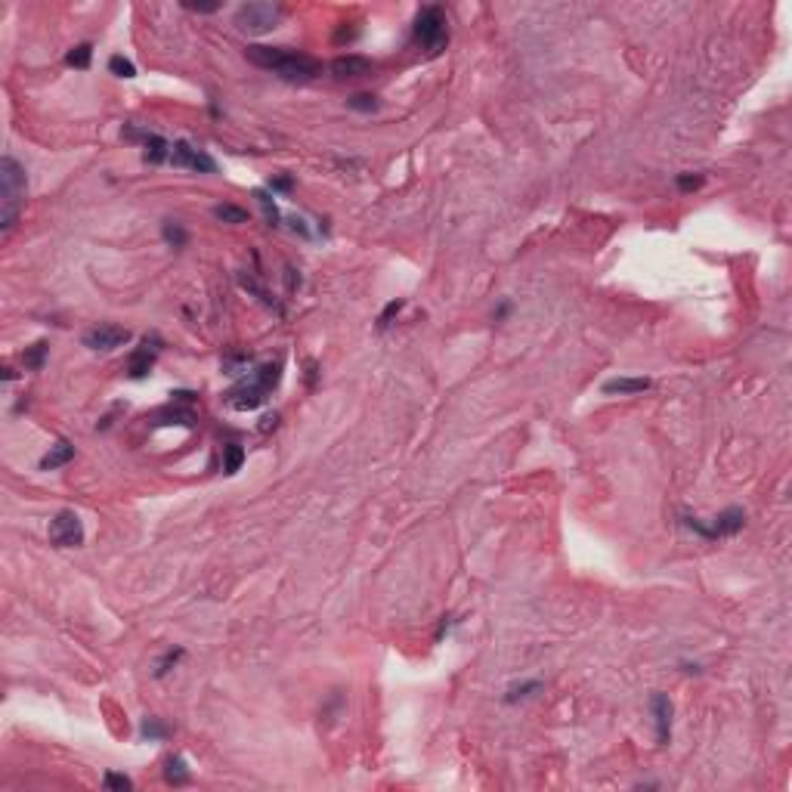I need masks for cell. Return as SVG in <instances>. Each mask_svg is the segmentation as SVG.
I'll list each match as a JSON object with an SVG mask.
<instances>
[{"instance_id": "6da1fadb", "label": "cell", "mask_w": 792, "mask_h": 792, "mask_svg": "<svg viewBox=\"0 0 792 792\" xmlns=\"http://www.w3.org/2000/svg\"><path fill=\"white\" fill-rule=\"evenodd\" d=\"M248 62L261 65V69L279 75L282 81L288 84H307V81H316L322 75V62L316 59L303 56V53H294L288 46H263V44H251L245 50Z\"/></svg>"}, {"instance_id": "7a4b0ae2", "label": "cell", "mask_w": 792, "mask_h": 792, "mask_svg": "<svg viewBox=\"0 0 792 792\" xmlns=\"http://www.w3.org/2000/svg\"><path fill=\"white\" fill-rule=\"evenodd\" d=\"M282 381V362H263L251 371L248 378L236 384V387L226 394V405L229 409H238V412H251V409H261V405L270 399L272 387H279Z\"/></svg>"}, {"instance_id": "3957f363", "label": "cell", "mask_w": 792, "mask_h": 792, "mask_svg": "<svg viewBox=\"0 0 792 792\" xmlns=\"http://www.w3.org/2000/svg\"><path fill=\"white\" fill-rule=\"evenodd\" d=\"M25 189H28L25 168L16 158L3 155L0 158V232L3 236H10L19 220V211L25 204Z\"/></svg>"}, {"instance_id": "277c9868", "label": "cell", "mask_w": 792, "mask_h": 792, "mask_svg": "<svg viewBox=\"0 0 792 792\" xmlns=\"http://www.w3.org/2000/svg\"><path fill=\"white\" fill-rule=\"evenodd\" d=\"M412 35H415V44L421 50H428L430 56L443 50L449 44V22H446L443 6H421L415 16V25H412Z\"/></svg>"}, {"instance_id": "5b68a950", "label": "cell", "mask_w": 792, "mask_h": 792, "mask_svg": "<svg viewBox=\"0 0 792 792\" xmlns=\"http://www.w3.org/2000/svg\"><path fill=\"white\" fill-rule=\"evenodd\" d=\"M681 523L690 532H696V536H703V538H709V542H712V538L737 536V532L743 529V523H746V514H743V508H728V511H721V514H718L715 520H709V523H703L700 517H690V514H684Z\"/></svg>"}, {"instance_id": "8992f818", "label": "cell", "mask_w": 792, "mask_h": 792, "mask_svg": "<svg viewBox=\"0 0 792 792\" xmlns=\"http://www.w3.org/2000/svg\"><path fill=\"white\" fill-rule=\"evenodd\" d=\"M282 19V6L276 3H242L236 10V28L245 35H266Z\"/></svg>"}, {"instance_id": "52a82bcc", "label": "cell", "mask_w": 792, "mask_h": 792, "mask_svg": "<svg viewBox=\"0 0 792 792\" xmlns=\"http://www.w3.org/2000/svg\"><path fill=\"white\" fill-rule=\"evenodd\" d=\"M50 542L56 548H78L84 545V527L75 511H59L50 520Z\"/></svg>"}, {"instance_id": "ba28073f", "label": "cell", "mask_w": 792, "mask_h": 792, "mask_svg": "<svg viewBox=\"0 0 792 792\" xmlns=\"http://www.w3.org/2000/svg\"><path fill=\"white\" fill-rule=\"evenodd\" d=\"M174 168H189L195 170V174H214L217 170V161L208 155V152L195 149L192 143H186V139H177L174 146H170V161Z\"/></svg>"}, {"instance_id": "9c48e42d", "label": "cell", "mask_w": 792, "mask_h": 792, "mask_svg": "<svg viewBox=\"0 0 792 792\" xmlns=\"http://www.w3.org/2000/svg\"><path fill=\"white\" fill-rule=\"evenodd\" d=\"M124 139H137L143 143V161L146 164H168L170 161V146L161 133L152 130H139V127H124Z\"/></svg>"}, {"instance_id": "30bf717a", "label": "cell", "mask_w": 792, "mask_h": 792, "mask_svg": "<svg viewBox=\"0 0 792 792\" xmlns=\"http://www.w3.org/2000/svg\"><path fill=\"white\" fill-rule=\"evenodd\" d=\"M127 341H130V331L121 328V325H96V328H90L87 335H84V347L103 350V353L124 347Z\"/></svg>"}, {"instance_id": "8fae6325", "label": "cell", "mask_w": 792, "mask_h": 792, "mask_svg": "<svg viewBox=\"0 0 792 792\" xmlns=\"http://www.w3.org/2000/svg\"><path fill=\"white\" fill-rule=\"evenodd\" d=\"M158 350H161V341H158V337H143V344H139V347L130 353V359H127V375L133 378V381H139V378L149 375L152 365H155Z\"/></svg>"}, {"instance_id": "7c38bea8", "label": "cell", "mask_w": 792, "mask_h": 792, "mask_svg": "<svg viewBox=\"0 0 792 792\" xmlns=\"http://www.w3.org/2000/svg\"><path fill=\"white\" fill-rule=\"evenodd\" d=\"M375 71V62L365 56H356V53H347V56H337L331 62V75L337 81H356V78H371Z\"/></svg>"}, {"instance_id": "4fadbf2b", "label": "cell", "mask_w": 792, "mask_h": 792, "mask_svg": "<svg viewBox=\"0 0 792 792\" xmlns=\"http://www.w3.org/2000/svg\"><path fill=\"white\" fill-rule=\"evenodd\" d=\"M650 709L656 718V740H660V746H665L671 740V700L665 694H653Z\"/></svg>"}, {"instance_id": "5bb4252c", "label": "cell", "mask_w": 792, "mask_h": 792, "mask_svg": "<svg viewBox=\"0 0 792 792\" xmlns=\"http://www.w3.org/2000/svg\"><path fill=\"white\" fill-rule=\"evenodd\" d=\"M71 458H75V446L69 440H56L50 449H46V455L41 458V470H56V468H62V464H69Z\"/></svg>"}, {"instance_id": "9a60e30c", "label": "cell", "mask_w": 792, "mask_h": 792, "mask_svg": "<svg viewBox=\"0 0 792 792\" xmlns=\"http://www.w3.org/2000/svg\"><path fill=\"white\" fill-rule=\"evenodd\" d=\"M650 390V381L647 378H613V381L604 384V394H644Z\"/></svg>"}, {"instance_id": "2e32d148", "label": "cell", "mask_w": 792, "mask_h": 792, "mask_svg": "<svg viewBox=\"0 0 792 792\" xmlns=\"http://www.w3.org/2000/svg\"><path fill=\"white\" fill-rule=\"evenodd\" d=\"M164 780L174 783V786L189 783V764H186L183 755H170L168 762H164Z\"/></svg>"}, {"instance_id": "e0dca14e", "label": "cell", "mask_w": 792, "mask_h": 792, "mask_svg": "<svg viewBox=\"0 0 792 792\" xmlns=\"http://www.w3.org/2000/svg\"><path fill=\"white\" fill-rule=\"evenodd\" d=\"M214 217L220 223H229V226H238V223H248V211L245 208H238V204H229V202H223V204H214Z\"/></svg>"}, {"instance_id": "ac0fdd59", "label": "cell", "mask_w": 792, "mask_h": 792, "mask_svg": "<svg viewBox=\"0 0 792 792\" xmlns=\"http://www.w3.org/2000/svg\"><path fill=\"white\" fill-rule=\"evenodd\" d=\"M155 424H183V428H195V412L192 409H168L158 412Z\"/></svg>"}, {"instance_id": "d6986e66", "label": "cell", "mask_w": 792, "mask_h": 792, "mask_svg": "<svg viewBox=\"0 0 792 792\" xmlns=\"http://www.w3.org/2000/svg\"><path fill=\"white\" fill-rule=\"evenodd\" d=\"M46 341H37V344H31V347H25V353H22V365L28 371H37V369H44V362H46Z\"/></svg>"}, {"instance_id": "ffe728a7", "label": "cell", "mask_w": 792, "mask_h": 792, "mask_svg": "<svg viewBox=\"0 0 792 792\" xmlns=\"http://www.w3.org/2000/svg\"><path fill=\"white\" fill-rule=\"evenodd\" d=\"M161 236H164V242L170 245V248H186V242H189V236H186V229H183V223H177V220H164L161 223Z\"/></svg>"}, {"instance_id": "44dd1931", "label": "cell", "mask_w": 792, "mask_h": 792, "mask_svg": "<svg viewBox=\"0 0 792 792\" xmlns=\"http://www.w3.org/2000/svg\"><path fill=\"white\" fill-rule=\"evenodd\" d=\"M245 461V449L238 443H226L223 446V470L226 474H238Z\"/></svg>"}, {"instance_id": "7402d4cb", "label": "cell", "mask_w": 792, "mask_h": 792, "mask_svg": "<svg viewBox=\"0 0 792 792\" xmlns=\"http://www.w3.org/2000/svg\"><path fill=\"white\" fill-rule=\"evenodd\" d=\"M139 734H143L146 740H168V737H170V728L161 721V718H143V724H139Z\"/></svg>"}, {"instance_id": "603a6c76", "label": "cell", "mask_w": 792, "mask_h": 792, "mask_svg": "<svg viewBox=\"0 0 792 792\" xmlns=\"http://www.w3.org/2000/svg\"><path fill=\"white\" fill-rule=\"evenodd\" d=\"M90 59H93L90 44H78L65 53V65H71V69H90Z\"/></svg>"}, {"instance_id": "cb8c5ba5", "label": "cell", "mask_w": 792, "mask_h": 792, "mask_svg": "<svg viewBox=\"0 0 792 792\" xmlns=\"http://www.w3.org/2000/svg\"><path fill=\"white\" fill-rule=\"evenodd\" d=\"M254 198H257V204H261V208H263V217H266V223H270V226H279V223H282V214H279L276 202H272V192H266V189H257V192H254Z\"/></svg>"}, {"instance_id": "d4e9b609", "label": "cell", "mask_w": 792, "mask_h": 792, "mask_svg": "<svg viewBox=\"0 0 792 792\" xmlns=\"http://www.w3.org/2000/svg\"><path fill=\"white\" fill-rule=\"evenodd\" d=\"M347 105L353 112H362V115H371V112H378V96H371V93H356V96L347 99Z\"/></svg>"}, {"instance_id": "484cf974", "label": "cell", "mask_w": 792, "mask_h": 792, "mask_svg": "<svg viewBox=\"0 0 792 792\" xmlns=\"http://www.w3.org/2000/svg\"><path fill=\"white\" fill-rule=\"evenodd\" d=\"M179 660H183V647H170L168 653H164L161 660H158V665H155V678H164V675H168V671L174 669V665H177Z\"/></svg>"}, {"instance_id": "4316f807", "label": "cell", "mask_w": 792, "mask_h": 792, "mask_svg": "<svg viewBox=\"0 0 792 792\" xmlns=\"http://www.w3.org/2000/svg\"><path fill=\"white\" fill-rule=\"evenodd\" d=\"M542 690V684L538 681H527V684H517V687L508 690V696H504V703H517V700H529L532 694H538Z\"/></svg>"}, {"instance_id": "83f0119b", "label": "cell", "mask_w": 792, "mask_h": 792, "mask_svg": "<svg viewBox=\"0 0 792 792\" xmlns=\"http://www.w3.org/2000/svg\"><path fill=\"white\" fill-rule=\"evenodd\" d=\"M109 71H112V75H118V78H133V75H137L133 62H130V59H124V56H112L109 59Z\"/></svg>"}, {"instance_id": "f1b7e54d", "label": "cell", "mask_w": 792, "mask_h": 792, "mask_svg": "<svg viewBox=\"0 0 792 792\" xmlns=\"http://www.w3.org/2000/svg\"><path fill=\"white\" fill-rule=\"evenodd\" d=\"M248 362H251V356H229V359H223V369H226V375H245L248 371Z\"/></svg>"}, {"instance_id": "f546056e", "label": "cell", "mask_w": 792, "mask_h": 792, "mask_svg": "<svg viewBox=\"0 0 792 792\" xmlns=\"http://www.w3.org/2000/svg\"><path fill=\"white\" fill-rule=\"evenodd\" d=\"M103 786L105 789H133V780L130 777H124V774H115V771H109V774L103 777Z\"/></svg>"}, {"instance_id": "4dcf8cb0", "label": "cell", "mask_w": 792, "mask_h": 792, "mask_svg": "<svg viewBox=\"0 0 792 792\" xmlns=\"http://www.w3.org/2000/svg\"><path fill=\"white\" fill-rule=\"evenodd\" d=\"M678 189L681 192H694V189H700V186L705 183V177L703 174H678Z\"/></svg>"}, {"instance_id": "1f68e13d", "label": "cell", "mask_w": 792, "mask_h": 792, "mask_svg": "<svg viewBox=\"0 0 792 792\" xmlns=\"http://www.w3.org/2000/svg\"><path fill=\"white\" fill-rule=\"evenodd\" d=\"M291 189H294V179H291L288 174H276V177H270V192H272V195H276V192L288 195Z\"/></svg>"}, {"instance_id": "d6a6232c", "label": "cell", "mask_w": 792, "mask_h": 792, "mask_svg": "<svg viewBox=\"0 0 792 792\" xmlns=\"http://www.w3.org/2000/svg\"><path fill=\"white\" fill-rule=\"evenodd\" d=\"M403 307H405V301H390L387 307H384V313H381V316H378V328H381V331L387 328V325H390V319H394V316H396V313L403 310Z\"/></svg>"}, {"instance_id": "836d02e7", "label": "cell", "mask_w": 792, "mask_h": 792, "mask_svg": "<svg viewBox=\"0 0 792 792\" xmlns=\"http://www.w3.org/2000/svg\"><path fill=\"white\" fill-rule=\"evenodd\" d=\"M285 272H288V276H285V282H288V291H297V288H301V272H297L294 266H288Z\"/></svg>"}, {"instance_id": "e575fe53", "label": "cell", "mask_w": 792, "mask_h": 792, "mask_svg": "<svg viewBox=\"0 0 792 792\" xmlns=\"http://www.w3.org/2000/svg\"><path fill=\"white\" fill-rule=\"evenodd\" d=\"M183 6L192 12H217L220 10V3H183Z\"/></svg>"}, {"instance_id": "d590c367", "label": "cell", "mask_w": 792, "mask_h": 792, "mask_svg": "<svg viewBox=\"0 0 792 792\" xmlns=\"http://www.w3.org/2000/svg\"><path fill=\"white\" fill-rule=\"evenodd\" d=\"M276 421H279V415H266V418H263V424H261V430H270V428H276Z\"/></svg>"}]
</instances>
